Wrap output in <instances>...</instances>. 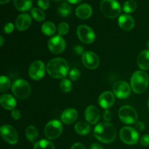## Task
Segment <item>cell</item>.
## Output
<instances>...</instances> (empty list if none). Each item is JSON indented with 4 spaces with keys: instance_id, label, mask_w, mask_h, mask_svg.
Instances as JSON below:
<instances>
[{
    "instance_id": "obj_30",
    "label": "cell",
    "mask_w": 149,
    "mask_h": 149,
    "mask_svg": "<svg viewBox=\"0 0 149 149\" xmlns=\"http://www.w3.org/2000/svg\"><path fill=\"white\" fill-rule=\"evenodd\" d=\"M137 7V3L134 0H128L125 2L122 10L126 13H132L136 10Z\"/></svg>"
},
{
    "instance_id": "obj_42",
    "label": "cell",
    "mask_w": 149,
    "mask_h": 149,
    "mask_svg": "<svg viewBox=\"0 0 149 149\" xmlns=\"http://www.w3.org/2000/svg\"><path fill=\"white\" fill-rule=\"evenodd\" d=\"M71 149H86V147L81 143H76L71 146Z\"/></svg>"
},
{
    "instance_id": "obj_48",
    "label": "cell",
    "mask_w": 149,
    "mask_h": 149,
    "mask_svg": "<svg viewBox=\"0 0 149 149\" xmlns=\"http://www.w3.org/2000/svg\"><path fill=\"white\" fill-rule=\"evenodd\" d=\"M147 47H148V49H149V40L147 42Z\"/></svg>"
},
{
    "instance_id": "obj_35",
    "label": "cell",
    "mask_w": 149,
    "mask_h": 149,
    "mask_svg": "<svg viewBox=\"0 0 149 149\" xmlns=\"http://www.w3.org/2000/svg\"><path fill=\"white\" fill-rule=\"evenodd\" d=\"M37 4L39 8L45 10H47L49 7V5H50V3H49V0H38Z\"/></svg>"
},
{
    "instance_id": "obj_19",
    "label": "cell",
    "mask_w": 149,
    "mask_h": 149,
    "mask_svg": "<svg viewBox=\"0 0 149 149\" xmlns=\"http://www.w3.org/2000/svg\"><path fill=\"white\" fill-rule=\"evenodd\" d=\"M78 112L74 109H67L61 114V121L65 125H71L78 119Z\"/></svg>"
},
{
    "instance_id": "obj_23",
    "label": "cell",
    "mask_w": 149,
    "mask_h": 149,
    "mask_svg": "<svg viewBox=\"0 0 149 149\" xmlns=\"http://www.w3.org/2000/svg\"><path fill=\"white\" fill-rule=\"evenodd\" d=\"M74 130L79 135H86L91 132V127L87 122H79L74 126Z\"/></svg>"
},
{
    "instance_id": "obj_39",
    "label": "cell",
    "mask_w": 149,
    "mask_h": 149,
    "mask_svg": "<svg viewBox=\"0 0 149 149\" xmlns=\"http://www.w3.org/2000/svg\"><path fill=\"white\" fill-rule=\"evenodd\" d=\"M74 53L77 54V55H83V54L84 53V47H83L82 46H81V45H77V46H75L74 47Z\"/></svg>"
},
{
    "instance_id": "obj_32",
    "label": "cell",
    "mask_w": 149,
    "mask_h": 149,
    "mask_svg": "<svg viewBox=\"0 0 149 149\" xmlns=\"http://www.w3.org/2000/svg\"><path fill=\"white\" fill-rule=\"evenodd\" d=\"M60 87H61V90L63 93H70L72 90V83L68 79H63L60 83Z\"/></svg>"
},
{
    "instance_id": "obj_10",
    "label": "cell",
    "mask_w": 149,
    "mask_h": 149,
    "mask_svg": "<svg viewBox=\"0 0 149 149\" xmlns=\"http://www.w3.org/2000/svg\"><path fill=\"white\" fill-rule=\"evenodd\" d=\"M1 138L4 141L11 145H15L18 142V134L16 130L10 125H4L0 128Z\"/></svg>"
},
{
    "instance_id": "obj_16",
    "label": "cell",
    "mask_w": 149,
    "mask_h": 149,
    "mask_svg": "<svg viewBox=\"0 0 149 149\" xmlns=\"http://www.w3.org/2000/svg\"><path fill=\"white\" fill-rule=\"evenodd\" d=\"M85 119L88 123L91 125H95L99 122L100 118V111L98 109L94 106H89L86 109L84 113Z\"/></svg>"
},
{
    "instance_id": "obj_26",
    "label": "cell",
    "mask_w": 149,
    "mask_h": 149,
    "mask_svg": "<svg viewBox=\"0 0 149 149\" xmlns=\"http://www.w3.org/2000/svg\"><path fill=\"white\" fill-rule=\"evenodd\" d=\"M56 26L53 23L50 21H47L44 23L42 26V31L46 36H52L56 32Z\"/></svg>"
},
{
    "instance_id": "obj_14",
    "label": "cell",
    "mask_w": 149,
    "mask_h": 149,
    "mask_svg": "<svg viewBox=\"0 0 149 149\" xmlns=\"http://www.w3.org/2000/svg\"><path fill=\"white\" fill-rule=\"evenodd\" d=\"M81 61L84 66L90 70L96 69L100 64L98 56L92 51L84 52L81 57Z\"/></svg>"
},
{
    "instance_id": "obj_49",
    "label": "cell",
    "mask_w": 149,
    "mask_h": 149,
    "mask_svg": "<svg viewBox=\"0 0 149 149\" xmlns=\"http://www.w3.org/2000/svg\"><path fill=\"white\" fill-rule=\"evenodd\" d=\"M148 107H149V98H148Z\"/></svg>"
},
{
    "instance_id": "obj_44",
    "label": "cell",
    "mask_w": 149,
    "mask_h": 149,
    "mask_svg": "<svg viewBox=\"0 0 149 149\" xmlns=\"http://www.w3.org/2000/svg\"><path fill=\"white\" fill-rule=\"evenodd\" d=\"M82 0H67V1L71 4H78V3L81 2Z\"/></svg>"
},
{
    "instance_id": "obj_37",
    "label": "cell",
    "mask_w": 149,
    "mask_h": 149,
    "mask_svg": "<svg viewBox=\"0 0 149 149\" xmlns=\"http://www.w3.org/2000/svg\"><path fill=\"white\" fill-rule=\"evenodd\" d=\"M14 30V25L12 23H8L4 26V32L7 34H10Z\"/></svg>"
},
{
    "instance_id": "obj_28",
    "label": "cell",
    "mask_w": 149,
    "mask_h": 149,
    "mask_svg": "<svg viewBox=\"0 0 149 149\" xmlns=\"http://www.w3.org/2000/svg\"><path fill=\"white\" fill-rule=\"evenodd\" d=\"M33 149H55L50 141L47 140H41L36 142L33 146Z\"/></svg>"
},
{
    "instance_id": "obj_41",
    "label": "cell",
    "mask_w": 149,
    "mask_h": 149,
    "mask_svg": "<svg viewBox=\"0 0 149 149\" xmlns=\"http://www.w3.org/2000/svg\"><path fill=\"white\" fill-rule=\"evenodd\" d=\"M135 130L138 131H143L145 130V125L142 122H136L135 123Z\"/></svg>"
},
{
    "instance_id": "obj_12",
    "label": "cell",
    "mask_w": 149,
    "mask_h": 149,
    "mask_svg": "<svg viewBox=\"0 0 149 149\" xmlns=\"http://www.w3.org/2000/svg\"><path fill=\"white\" fill-rule=\"evenodd\" d=\"M65 40L61 36H52L48 42V48L49 51L53 54H61L65 50Z\"/></svg>"
},
{
    "instance_id": "obj_6",
    "label": "cell",
    "mask_w": 149,
    "mask_h": 149,
    "mask_svg": "<svg viewBox=\"0 0 149 149\" xmlns=\"http://www.w3.org/2000/svg\"><path fill=\"white\" fill-rule=\"evenodd\" d=\"M119 117L124 124L132 125L137 122L138 114L136 110L132 106H123L119 110Z\"/></svg>"
},
{
    "instance_id": "obj_5",
    "label": "cell",
    "mask_w": 149,
    "mask_h": 149,
    "mask_svg": "<svg viewBox=\"0 0 149 149\" xmlns=\"http://www.w3.org/2000/svg\"><path fill=\"white\" fill-rule=\"evenodd\" d=\"M12 91L17 98L26 100L30 96L31 87L27 81L19 79H16L12 84Z\"/></svg>"
},
{
    "instance_id": "obj_7",
    "label": "cell",
    "mask_w": 149,
    "mask_h": 149,
    "mask_svg": "<svg viewBox=\"0 0 149 149\" xmlns=\"http://www.w3.org/2000/svg\"><path fill=\"white\" fill-rule=\"evenodd\" d=\"M63 125L60 121L54 119L46 125L45 128V135L49 140H55L62 134Z\"/></svg>"
},
{
    "instance_id": "obj_21",
    "label": "cell",
    "mask_w": 149,
    "mask_h": 149,
    "mask_svg": "<svg viewBox=\"0 0 149 149\" xmlns=\"http://www.w3.org/2000/svg\"><path fill=\"white\" fill-rule=\"evenodd\" d=\"M0 102L2 107L6 110H13L17 104L15 98L10 94L2 95L0 97Z\"/></svg>"
},
{
    "instance_id": "obj_13",
    "label": "cell",
    "mask_w": 149,
    "mask_h": 149,
    "mask_svg": "<svg viewBox=\"0 0 149 149\" xmlns=\"http://www.w3.org/2000/svg\"><path fill=\"white\" fill-rule=\"evenodd\" d=\"M113 91L118 98L125 99L130 95L131 87L126 81H119L113 85Z\"/></svg>"
},
{
    "instance_id": "obj_31",
    "label": "cell",
    "mask_w": 149,
    "mask_h": 149,
    "mask_svg": "<svg viewBox=\"0 0 149 149\" xmlns=\"http://www.w3.org/2000/svg\"><path fill=\"white\" fill-rule=\"evenodd\" d=\"M11 87V81L7 77L1 76L0 78V92L4 93L7 91Z\"/></svg>"
},
{
    "instance_id": "obj_45",
    "label": "cell",
    "mask_w": 149,
    "mask_h": 149,
    "mask_svg": "<svg viewBox=\"0 0 149 149\" xmlns=\"http://www.w3.org/2000/svg\"><path fill=\"white\" fill-rule=\"evenodd\" d=\"M3 44H4V37L1 36H0V46H3Z\"/></svg>"
},
{
    "instance_id": "obj_9",
    "label": "cell",
    "mask_w": 149,
    "mask_h": 149,
    "mask_svg": "<svg viewBox=\"0 0 149 149\" xmlns=\"http://www.w3.org/2000/svg\"><path fill=\"white\" fill-rule=\"evenodd\" d=\"M45 65L42 61H35L31 63L29 68V75L31 79L39 81L42 79L45 74Z\"/></svg>"
},
{
    "instance_id": "obj_34",
    "label": "cell",
    "mask_w": 149,
    "mask_h": 149,
    "mask_svg": "<svg viewBox=\"0 0 149 149\" xmlns=\"http://www.w3.org/2000/svg\"><path fill=\"white\" fill-rule=\"evenodd\" d=\"M80 75H81L80 71L77 68H73L69 71V74H68L70 79L72 81H77L80 78Z\"/></svg>"
},
{
    "instance_id": "obj_43",
    "label": "cell",
    "mask_w": 149,
    "mask_h": 149,
    "mask_svg": "<svg viewBox=\"0 0 149 149\" xmlns=\"http://www.w3.org/2000/svg\"><path fill=\"white\" fill-rule=\"evenodd\" d=\"M90 149H103V147L100 144L97 143H94L91 144Z\"/></svg>"
},
{
    "instance_id": "obj_1",
    "label": "cell",
    "mask_w": 149,
    "mask_h": 149,
    "mask_svg": "<svg viewBox=\"0 0 149 149\" xmlns=\"http://www.w3.org/2000/svg\"><path fill=\"white\" fill-rule=\"evenodd\" d=\"M47 71L52 78L63 79L69 74V65L63 58H53L48 62Z\"/></svg>"
},
{
    "instance_id": "obj_40",
    "label": "cell",
    "mask_w": 149,
    "mask_h": 149,
    "mask_svg": "<svg viewBox=\"0 0 149 149\" xmlns=\"http://www.w3.org/2000/svg\"><path fill=\"white\" fill-rule=\"evenodd\" d=\"M11 116L14 119H15V120H18V119H20L21 114H20V111L17 110V109H13V110H12Z\"/></svg>"
},
{
    "instance_id": "obj_8",
    "label": "cell",
    "mask_w": 149,
    "mask_h": 149,
    "mask_svg": "<svg viewBox=\"0 0 149 149\" xmlns=\"http://www.w3.org/2000/svg\"><path fill=\"white\" fill-rule=\"evenodd\" d=\"M119 137L122 142L127 145H135L139 141L138 131L132 127H125L121 129Z\"/></svg>"
},
{
    "instance_id": "obj_22",
    "label": "cell",
    "mask_w": 149,
    "mask_h": 149,
    "mask_svg": "<svg viewBox=\"0 0 149 149\" xmlns=\"http://www.w3.org/2000/svg\"><path fill=\"white\" fill-rule=\"evenodd\" d=\"M138 65L143 71L149 69V49H145L139 54Z\"/></svg>"
},
{
    "instance_id": "obj_15",
    "label": "cell",
    "mask_w": 149,
    "mask_h": 149,
    "mask_svg": "<svg viewBox=\"0 0 149 149\" xmlns=\"http://www.w3.org/2000/svg\"><path fill=\"white\" fill-rule=\"evenodd\" d=\"M115 103V95L113 93L110 91L103 92L98 98V103L103 109H110L113 106Z\"/></svg>"
},
{
    "instance_id": "obj_11",
    "label": "cell",
    "mask_w": 149,
    "mask_h": 149,
    "mask_svg": "<svg viewBox=\"0 0 149 149\" xmlns=\"http://www.w3.org/2000/svg\"><path fill=\"white\" fill-rule=\"evenodd\" d=\"M77 36L81 42L84 44H92L95 40V31L86 25H81L77 28Z\"/></svg>"
},
{
    "instance_id": "obj_17",
    "label": "cell",
    "mask_w": 149,
    "mask_h": 149,
    "mask_svg": "<svg viewBox=\"0 0 149 149\" xmlns=\"http://www.w3.org/2000/svg\"><path fill=\"white\" fill-rule=\"evenodd\" d=\"M31 24V17L27 13H23L18 15L15 20V27L20 31H26Z\"/></svg>"
},
{
    "instance_id": "obj_27",
    "label": "cell",
    "mask_w": 149,
    "mask_h": 149,
    "mask_svg": "<svg viewBox=\"0 0 149 149\" xmlns=\"http://www.w3.org/2000/svg\"><path fill=\"white\" fill-rule=\"evenodd\" d=\"M71 12V7L68 2H63L58 8V13L61 17H68Z\"/></svg>"
},
{
    "instance_id": "obj_20",
    "label": "cell",
    "mask_w": 149,
    "mask_h": 149,
    "mask_svg": "<svg viewBox=\"0 0 149 149\" xmlns=\"http://www.w3.org/2000/svg\"><path fill=\"white\" fill-rule=\"evenodd\" d=\"M93 14L92 7L88 4H81L76 9V15L77 17L82 20H86L91 17Z\"/></svg>"
},
{
    "instance_id": "obj_47",
    "label": "cell",
    "mask_w": 149,
    "mask_h": 149,
    "mask_svg": "<svg viewBox=\"0 0 149 149\" xmlns=\"http://www.w3.org/2000/svg\"><path fill=\"white\" fill-rule=\"evenodd\" d=\"M52 1H54V2H58V1H61V0H52Z\"/></svg>"
},
{
    "instance_id": "obj_36",
    "label": "cell",
    "mask_w": 149,
    "mask_h": 149,
    "mask_svg": "<svg viewBox=\"0 0 149 149\" xmlns=\"http://www.w3.org/2000/svg\"><path fill=\"white\" fill-rule=\"evenodd\" d=\"M103 118L106 122H109L112 119V113L109 110V109H106L103 112Z\"/></svg>"
},
{
    "instance_id": "obj_33",
    "label": "cell",
    "mask_w": 149,
    "mask_h": 149,
    "mask_svg": "<svg viewBox=\"0 0 149 149\" xmlns=\"http://www.w3.org/2000/svg\"><path fill=\"white\" fill-rule=\"evenodd\" d=\"M69 31V26L68 23H65V22H62L60 23L57 28V31H58L59 36H65L68 33Z\"/></svg>"
},
{
    "instance_id": "obj_38",
    "label": "cell",
    "mask_w": 149,
    "mask_h": 149,
    "mask_svg": "<svg viewBox=\"0 0 149 149\" xmlns=\"http://www.w3.org/2000/svg\"><path fill=\"white\" fill-rule=\"evenodd\" d=\"M140 143L143 146H149V134L144 135L140 140Z\"/></svg>"
},
{
    "instance_id": "obj_24",
    "label": "cell",
    "mask_w": 149,
    "mask_h": 149,
    "mask_svg": "<svg viewBox=\"0 0 149 149\" xmlns=\"http://www.w3.org/2000/svg\"><path fill=\"white\" fill-rule=\"evenodd\" d=\"M14 5L17 10L20 12H26L32 7V0H14Z\"/></svg>"
},
{
    "instance_id": "obj_29",
    "label": "cell",
    "mask_w": 149,
    "mask_h": 149,
    "mask_svg": "<svg viewBox=\"0 0 149 149\" xmlns=\"http://www.w3.org/2000/svg\"><path fill=\"white\" fill-rule=\"evenodd\" d=\"M32 17L35 20L38 22H42L45 20V14L42 9L38 8V7H34L31 11Z\"/></svg>"
},
{
    "instance_id": "obj_25",
    "label": "cell",
    "mask_w": 149,
    "mask_h": 149,
    "mask_svg": "<svg viewBox=\"0 0 149 149\" xmlns=\"http://www.w3.org/2000/svg\"><path fill=\"white\" fill-rule=\"evenodd\" d=\"M26 138L31 143H34L39 137V132L36 127L33 125H29L26 130Z\"/></svg>"
},
{
    "instance_id": "obj_46",
    "label": "cell",
    "mask_w": 149,
    "mask_h": 149,
    "mask_svg": "<svg viewBox=\"0 0 149 149\" xmlns=\"http://www.w3.org/2000/svg\"><path fill=\"white\" fill-rule=\"evenodd\" d=\"M10 0H0V4H7L10 1Z\"/></svg>"
},
{
    "instance_id": "obj_3",
    "label": "cell",
    "mask_w": 149,
    "mask_h": 149,
    "mask_svg": "<svg viewBox=\"0 0 149 149\" xmlns=\"http://www.w3.org/2000/svg\"><path fill=\"white\" fill-rule=\"evenodd\" d=\"M149 84V77L143 71H137L131 77V87L134 93L141 94L147 90Z\"/></svg>"
},
{
    "instance_id": "obj_2",
    "label": "cell",
    "mask_w": 149,
    "mask_h": 149,
    "mask_svg": "<svg viewBox=\"0 0 149 149\" xmlns=\"http://www.w3.org/2000/svg\"><path fill=\"white\" fill-rule=\"evenodd\" d=\"M96 139L103 143L113 142L116 137V130L113 125L109 122H102L96 125L94 129Z\"/></svg>"
},
{
    "instance_id": "obj_18",
    "label": "cell",
    "mask_w": 149,
    "mask_h": 149,
    "mask_svg": "<svg viewBox=\"0 0 149 149\" xmlns=\"http://www.w3.org/2000/svg\"><path fill=\"white\" fill-rule=\"evenodd\" d=\"M119 27L125 31H130L135 26V20L128 14L121 15L118 20Z\"/></svg>"
},
{
    "instance_id": "obj_4",
    "label": "cell",
    "mask_w": 149,
    "mask_h": 149,
    "mask_svg": "<svg viewBox=\"0 0 149 149\" xmlns=\"http://www.w3.org/2000/svg\"><path fill=\"white\" fill-rule=\"evenodd\" d=\"M100 9L106 17L111 19L120 15L122 11V7L116 0H102Z\"/></svg>"
}]
</instances>
